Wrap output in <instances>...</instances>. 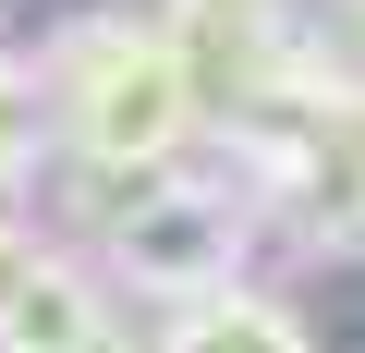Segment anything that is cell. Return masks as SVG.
<instances>
[{
	"label": "cell",
	"instance_id": "2",
	"mask_svg": "<svg viewBox=\"0 0 365 353\" xmlns=\"http://www.w3.org/2000/svg\"><path fill=\"white\" fill-rule=\"evenodd\" d=\"M244 256H256V208L232 195V183H207L195 158H170V170H146V183L98 220V280L110 292H134V305H207V292H232L244 280Z\"/></svg>",
	"mask_w": 365,
	"mask_h": 353
},
{
	"label": "cell",
	"instance_id": "1",
	"mask_svg": "<svg viewBox=\"0 0 365 353\" xmlns=\"http://www.w3.org/2000/svg\"><path fill=\"white\" fill-rule=\"evenodd\" d=\"M37 110H49V134H61V158H73V195H86L98 220L146 183V170H170L182 146L207 134L195 61H182L158 25H134V13L61 25L49 61H37Z\"/></svg>",
	"mask_w": 365,
	"mask_h": 353
},
{
	"label": "cell",
	"instance_id": "5",
	"mask_svg": "<svg viewBox=\"0 0 365 353\" xmlns=\"http://www.w3.org/2000/svg\"><path fill=\"white\" fill-rule=\"evenodd\" d=\"M37 232H25V208H0V280H13V256H25Z\"/></svg>",
	"mask_w": 365,
	"mask_h": 353
},
{
	"label": "cell",
	"instance_id": "4",
	"mask_svg": "<svg viewBox=\"0 0 365 353\" xmlns=\"http://www.w3.org/2000/svg\"><path fill=\"white\" fill-rule=\"evenodd\" d=\"M146 353H317V341H304V317H292L280 292L232 280V292H207V305H170Z\"/></svg>",
	"mask_w": 365,
	"mask_h": 353
},
{
	"label": "cell",
	"instance_id": "6",
	"mask_svg": "<svg viewBox=\"0 0 365 353\" xmlns=\"http://www.w3.org/2000/svg\"><path fill=\"white\" fill-rule=\"evenodd\" d=\"M86 353H146V341H122V317H110V329H98V341H86Z\"/></svg>",
	"mask_w": 365,
	"mask_h": 353
},
{
	"label": "cell",
	"instance_id": "3",
	"mask_svg": "<svg viewBox=\"0 0 365 353\" xmlns=\"http://www.w3.org/2000/svg\"><path fill=\"white\" fill-rule=\"evenodd\" d=\"M98 329H110V280H98L86 256L25 244L13 280H0V353H86Z\"/></svg>",
	"mask_w": 365,
	"mask_h": 353
}]
</instances>
